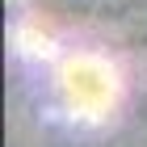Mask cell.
Segmentation results:
<instances>
[{"label": "cell", "mask_w": 147, "mask_h": 147, "mask_svg": "<svg viewBox=\"0 0 147 147\" xmlns=\"http://www.w3.org/2000/svg\"><path fill=\"white\" fill-rule=\"evenodd\" d=\"M101 4H122V0H101Z\"/></svg>", "instance_id": "obj_1"}, {"label": "cell", "mask_w": 147, "mask_h": 147, "mask_svg": "<svg viewBox=\"0 0 147 147\" xmlns=\"http://www.w3.org/2000/svg\"><path fill=\"white\" fill-rule=\"evenodd\" d=\"M143 71H147V55H143Z\"/></svg>", "instance_id": "obj_2"}]
</instances>
